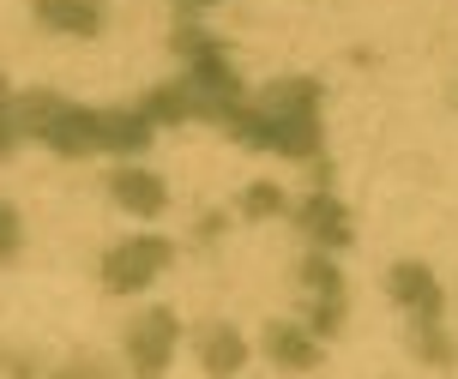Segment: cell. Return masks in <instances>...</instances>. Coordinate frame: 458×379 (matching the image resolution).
I'll return each mask as SVG.
<instances>
[{
	"instance_id": "1",
	"label": "cell",
	"mask_w": 458,
	"mask_h": 379,
	"mask_svg": "<svg viewBox=\"0 0 458 379\" xmlns=\"http://www.w3.org/2000/svg\"><path fill=\"white\" fill-rule=\"evenodd\" d=\"M224 127L253 151H284L314 163L320 156V85L314 79H277L259 103H235Z\"/></svg>"
},
{
	"instance_id": "2",
	"label": "cell",
	"mask_w": 458,
	"mask_h": 379,
	"mask_svg": "<svg viewBox=\"0 0 458 379\" xmlns=\"http://www.w3.org/2000/svg\"><path fill=\"white\" fill-rule=\"evenodd\" d=\"M19 127L37 133L48 151H61V156H97L103 151V109H79V103L55 97V90H30L24 97Z\"/></svg>"
},
{
	"instance_id": "3",
	"label": "cell",
	"mask_w": 458,
	"mask_h": 379,
	"mask_svg": "<svg viewBox=\"0 0 458 379\" xmlns=\"http://www.w3.org/2000/svg\"><path fill=\"white\" fill-rule=\"evenodd\" d=\"M175 55H187V85L199 90L211 103V114L224 121L235 103H242V79H235V67L224 61V43L217 37H206V30H175Z\"/></svg>"
},
{
	"instance_id": "4",
	"label": "cell",
	"mask_w": 458,
	"mask_h": 379,
	"mask_svg": "<svg viewBox=\"0 0 458 379\" xmlns=\"http://www.w3.org/2000/svg\"><path fill=\"white\" fill-rule=\"evenodd\" d=\"M175 259V247L163 241V235H139V241H121L103 259V283H109L114 295H133V290H145L151 277H157L163 265Z\"/></svg>"
},
{
	"instance_id": "5",
	"label": "cell",
	"mask_w": 458,
	"mask_h": 379,
	"mask_svg": "<svg viewBox=\"0 0 458 379\" xmlns=\"http://www.w3.org/2000/svg\"><path fill=\"white\" fill-rule=\"evenodd\" d=\"M175 337H182V325H175L169 307L139 313L133 332H127V361H133V374H163L169 356H175Z\"/></svg>"
},
{
	"instance_id": "6",
	"label": "cell",
	"mask_w": 458,
	"mask_h": 379,
	"mask_svg": "<svg viewBox=\"0 0 458 379\" xmlns=\"http://www.w3.org/2000/svg\"><path fill=\"white\" fill-rule=\"evenodd\" d=\"M301 283L314 290V337H332L344 325V271L326 253H308L301 259Z\"/></svg>"
},
{
	"instance_id": "7",
	"label": "cell",
	"mask_w": 458,
	"mask_h": 379,
	"mask_svg": "<svg viewBox=\"0 0 458 379\" xmlns=\"http://www.w3.org/2000/svg\"><path fill=\"white\" fill-rule=\"evenodd\" d=\"M386 295L398 301V307H411L416 319H440V307H446V295H440L435 271L422 265V259H404V265L386 271Z\"/></svg>"
},
{
	"instance_id": "8",
	"label": "cell",
	"mask_w": 458,
	"mask_h": 379,
	"mask_svg": "<svg viewBox=\"0 0 458 379\" xmlns=\"http://www.w3.org/2000/svg\"><path fill=\"white\" fill-rule=\"evenodd\" d=\"M109 193L121 211H133V217H157V211H169V187H163L157 175H145V169H121V175H109Z\"/></svg>"
},
{
	"instance_id": "9",
	"label": "cell",
	"mask_w": 458,
	"mask_h": 379,
	"mask_svg": "<svg viewBox=\"0 0 458 379\" xmlns=\"http://www.w3.org/2000/svg\"><path fill=\"white\" fill-rule=\"evenodd\" d=\"M139 114H145L151 127H157V121H217L211 103L187 85V79H182V85H157L151 97H145V109H139Z\"/></svg>"
},
{
	"instance_id": "10",
	"label": "cell",
	"mask_w": 458,
	"mask_h": 379,
	"mask_svg": "<svg viewBox=\"0 0 458 379\" xmlns=\"http://www.w3.org/2000/svg\"><path fill=\"white\" fill-rule=\"evenodd\" d=\"M296 223L308 241H320V247H350V211H344L332 193H314V199L296 211Z\"/></svg>"
},
{
	"instance_id": "11",
	"label": "cell",
	"mask_w": 458,
	"mask_h": 379,
	"mask_svg": "<svg viewBox=\"0 0 458 379\" xmlns=\"http://www.w3.org/2000/svg\"><path fill=\"white\" fill-rule=\"evenodd\" d=\"M30 6H37V24L61 30V37H97L103 30L97 0H30Z\"/></svg>"
},
{
	"instance_id": "12",
	"label": "cell",
	"mask_w": 458,
	"mask_h": 379,
	"mask_svg": "<svg viewBox=\"0 0 458 379\" xmlns=\"http://www.w3.org/2000/svg\"><path fill=\"white\" fill-rule=\"evenodd\" d=\"M266 356H272L277 367L308 374V367H320V337H314V332H296V325H272V332H266Z\"/></svg>"
},
{
	"instance_id": "13",
	"label": "cell",
	"mask_w": 458,
	"mask_h": 379,
	"mask_svg": "<svg viewBox=\"0 0 458 379\" xmlns=\"http://www.w3.org/2000/svg\"><path fill=\"white\" fill-rule=\"evenodd\" d=\"M151 145V121L139 109H103V151L114 156H139Z\"/></svg>"
},
{
	"instance_id": "14",
	"label": "cell",
	"mask_w": 458,
	"mask_h": 379,
	"mask_svg": "<svg viewBox=\"0 0 458 379\" xmlns=\"http://www.w3.org/2000/svg\"><path fill=\"white\" fill-rule=\"evenodd\" d=\"M199 361H206V374H242L248 367V343L229 332V325H211L199 337Z\"/></svg>"
},
{
	"instance_id": "15",
	"label": "cell",
	"mask_w": 458,
	"mask_h": 379,
	"mask_svg": "<svg viewBox=\"0 0 458 379\" xmlns=\"http://www.w3.org/2000/svg\"><path fill=\"white\" fill-rule=\"evenodd\" d=\"M411 350H416V361H428V367H453V361H458V343H453L446 332H440L435 319H416Z\"/></svg>"
},
{
	"instance_id": "16",
	"label": "cell",
	"mask_w": 458,
	"mask_h": 379,
	"mask_svg": "<svg viewBox=\"0 0 458 379\" xmlns=\"http://www.w3.org/2000/svg\"><path fill=\"white\" fill-rule=\"evenodd\" d=\"M277 211H284V193H277L272 181H253L248 193H242V217H253V223L259 217H277Z\"/></svg>"
},
{
	"instance_id": "17",
	"label": "cell",
	"mask_w": 458,
	"mask_h": 379,
	"mask_svg": "<svg viewBox=\"0 0 458 379\" xmlns=\"http://www.w3.org/2000/svg\"><path fill=\"white\" fill-rule=\"evenodd\" d=\"M19 241H24L19 211H13V205H0V259H13V253H19Z\"/></svg>"
},
{
	"instance_id": "18",
	"label": "cell",
	"mask_w": 458,
	"mask_h": 379,
	"mask_svg": "<svg viewBox=\"0 0 458 379\" xmlns=\"http://www.w3.org/2000/svg\"><path fill=\"white\" fill-rule=\"evenodd\" d=\"M19 103H6V97H0V156H13V145H19Z\"/></svg>"
},
{
	"instance_id": "19",
	"label": "cell",
	"mask_w": 458,
	"mask_h": 379,
	"mask_svg": "<svg viewBox=\"0 0 458 379\" xmlns=\"http://www.w3.org/2000/svg\"><path fill=\"white\" fill-rule=\"evenodd\" d=\"M67 374H109V361H103V356H72Z\"/></svg>"
},
{
	"instance_id": "20",
	"label": "cell",
	"mask_w": 458,
	"mask_h": 379,
	"mask_svg": "<svg viewBox=\"0 0 458 379\" xmlns=\"http://www.w3.org/2000/svg\"><path fill=\"white\" fill-rule=\"evenodd\" d=\"M175 6H182V13H199V6H211V0H175Z\"/></svg>"
},
{
	"instance_id": "21",
	"label": "cell",
	"mask_w": 458,
	"mask_h": 379,
	"mask_svg": "<svg viewBox=\"0 0 458 379\" xmlns=\"http://www.w3.org/2000/svg\"><path fill=\"white\" fill-rule=\"evenodd\" d=\"M0 97H6V72H0Z\"/></svg>"
}]
</instances>
